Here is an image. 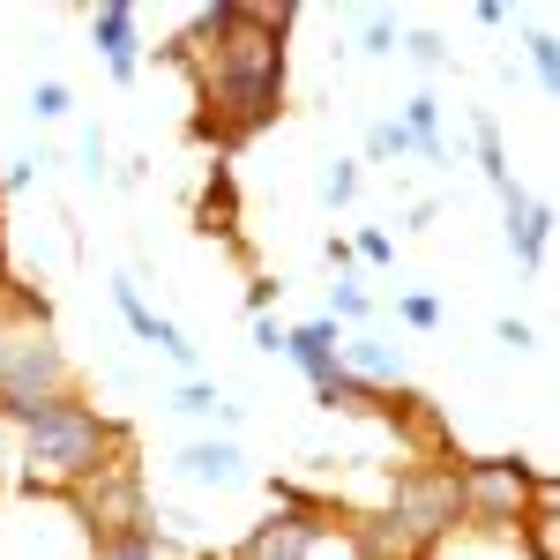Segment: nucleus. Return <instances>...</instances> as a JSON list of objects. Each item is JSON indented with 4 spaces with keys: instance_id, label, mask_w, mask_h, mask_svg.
I'll return each mask as SVG.
<instances>
[{
    "instance_id": "10",
    "label": "nucleus",
    "mask_w": 560,
    "mask_h": 560,
    "mask_svg": "<svg viewBox=\"0 0 560 560\" xmlns=\"http://www.w3.org/2000/svg\"><path fill=\"white\" fill-rule=\"evenodd\" d=\"M501 210H509V255H516L523 269H538L546 247H553V210H546L538 195H523V187L501 195Z\"/></svg>"
},
{
    "instance_id": "1",
    "label": "nucleus",
    "mask_w": 560,
    "mask_h": 560,
    "mask_svg": "<svg viewBox=\"0 0 560 560\" xmlns=\"http://www.w3.org/2000/svg\"><path fill=\"white\" fill-rule=\"evenodd\" d=\"M300 8H255V0H210L195 8L187 38L173 45V68L195 75V128L217 150H240L247 135L277 128L284 113V38Z\"/></svg>"
},
{
    "instance_id": "13",
    "label": "nucleus",
    "mask_w": 560,
    "mask_h": 560,
    "mask_svg": "<svg viewBox=\"0 0 560 560\" xmlns=\"http://www.w3.org/2000/svg\"><path fill=\"white\" fill-rule=\"evenodd\" d=\"M195 224H202L210 240H224V247H240V179H232V165H210L202 202H195Z\"/></svg>"
},
{
    "instance_id": "16",
    "label": "nucleus",
    "mask_w": 560,
    "mask_h": 560,
    "mask_svg": "<svg viewBox=\"0 0 560 560\" xmlns=\"http://www.w3.org/2000/svg\"><path fill=\"white\" fill-rule=\"evenodd\" d=\"M173 411H187V419H217V427H240V404H224L217 382H202V374H187V382L173 388Z\"/></svg>"
},
{
    "instance_id": "2",
    "label": "nucleus",
    "mask_w": 560,
    "mask_h": 560,
    "mask_svg": "<svg viewBox=\"0 0 560 560\" xmlns=\"http://www.w3.org/2000/svg\"><path fill=\"white\" fill-rule=\"evenodd\" d=\"M128 448H135L128 427L105 419L83 388H75V396H60L45 419H31V427L15 433V486H23L31 501H68V493H83L105 464H120Z\"/></svg>"
},
{
    "instance_id": "3",
    "label": "nucleus",
    "mask_w": 560,
    "mask_h": 560,
    "mask_svg": "<svg viewBox=\"0 0 560 560\" xmlns=\"http://www.w3.org/2000/svg\"><path fill=\"white\" fill-rule=\"evenodd\" d=\"M382 523L404 538V546H419V553H441L456 530H464V501H456V464H441V456H419V464H404V471L388 478V509Z\"/></svg>"
},
{
    "instance_id": "22",
    "label": "nucleus",
    "mask_w": 560,
    "mask_h": 560,
    "mask_svg": "<svg viewBox=\"0 0 560 560\" xmlns=\"http://www.w3.org/2000/svg\"><path fill=\"white\" fill-rule=\"evenodd\" d=\"M345 247H351V261H366V269H388V261H396V240H388L382 224H366V232L345 240Z\"/></svg>"
},
{
    "instance_id": "29",
    "label": "nucleus",
    "mask_w": 560,
    "mask_h": 560,
    "mask_svg": "<svg viewBox=\"0 0 560 560\" xmlns=\"http://www.w3.org/2000/svg\"><path fill=\"white\" fill-rule=\"evenodd\" d=\"M8 486H15V427L0 419V493H8Z\"/></svg>"
},
{
    "instance_id": "14",
    "label": "nucleus",
    "mask_w": 560,
    "mask_h": 560,
    "mask_svg": "<svg viewBox=\"0 0 560 560\" xmlns=\"http://www.w3.org/2000/svg\"><path fill=\"white\" fill-rule=\"evenodd\" d=\"M509 546H516L523 560H560V493H553V486L523 509V523L509 530Z\"/></svg>"
},
{
    "instance_id": "7",
    "label": "nucleus",
    "mask_w": 560,
    "mask_h": 560,
    "mask_svg": "<svg viewBox=\"0 0 560 560\" xmlns=\"http://www.w3.org/2000/svg\"><path fill=\"white\" fill-rule=\"evenodd\" d=\"M113 306H120V322H128L142 345H158L165 359H173V366H187V374H195V345L179 337V322H165L158 306L142 300V284H135V277H113Z\"/></svg>"
},
{
    "instance_id": "24",
    "label": "nucleus",
    "mask_w": 560,
    "mask_h": 560,
    "mask_svg": "<svg viewBox=\"0 0 560 560\" xmlns=\"http://www.w3.org/2000/svg\"><path fill=\"white\" fill-rule=\"evenodd\" d=\"M351 195H359V165H351V158H337V165L322 173V202H329V210H345Z\"/></svg>"
},
{
    "instance_id": "20",
    "label": "nucleus",
    "mask_w": 560,
    "mask_h": 560,
    "mask_svg": "<svg viewBox=\"0 0 560 560\" xmlns=\"http://www.w3.org/2000/svg\"><path fill=\"white\" fill-rule=\"evenodd\" d=\"M530 75H538L546 97L560 90V38H553V31H530Z\"/></svg>"
},
{
    "instance_id": "27",
    "label": "nucleus",
    "mask_w": 560,
    "mask_h": 560,
    "mask_svg": "<svg viewBox=\"0 0 560 560\" xmlns=\"http://www.w3.org/2000/svg\"><path fill=\"white\" fill-rule=\"evenodd\" d=\"M396 45H404V52H411L419 68H441V60H448V45L433 38V31H411V38H396Z\"/></svg>"
},
{
    "instance_id": "23",
    "label": "nucleus",
    "mask_w": 560,
    "mask_h": 560,
    "mask_svg": "<svg viewBox=\"0 0 560 560\" xmlns=\"http://www.w3.org/2000/svg\"><path fill=\"white\" fill-rule=\"evenodd\" d=\"M366 158H419V142L404 135V120H382V128L366 135Z\"/></svg>"
},
{
    "instance_id": "15",
    "label": "nucleus",
    "mask_w": 560,
    "mask_h": 560,
    "mask_svg": "<svg viewBox=\"0 0 560 560\" xmlns=\"http://www.w3.org/2000/svg\"><path fill=\"white\" fill-rule=\"evenodd\" d=\"M404 135L419 142V158H427V165L448 158V142H441V97H433V90H419V97L404 105Z\"/></svg>"
},
{
    "instance_id": "11",
    "label": "nucleus",
    "mask_w": 560,
    "mask_h": 560,
    "mask_svg": "<svg viewBox=\"0 0 560 560\" xmlns=\"http://www.w3.org/2000/svg\"><path fill=\"white\" fill-rule=\"evenodd\" d=\"M337 359H345V374H351V382H359V388H374V396L404 388V351L382 345V337H366V329H359V337H345V351H337Z\"/></svg>"
},
{
    "instance_id": "17",
    "label": "nucleus",
    "mask_w": 560,
    "mask_h": 560,
    "mask_svg": "<svg viewBox=\"0 0 560 560\" xmlns=\"http://www.w3.org/2000/svg\"><path fill=\"white\" fill-rule=\"evenodd\" d=\"M471 142H478V173H486L493 187H501V195H509L516 179H509V150H501V120H493V113H478V120H471Z\"/></svg>"
},
{
    "instance_id": "18",
    "label": "nucleus",
    "mask_w": 560,
    "mask_h": 560,
    "mask_svg": "<svg viewBox=\"0 0 560 560\" xmlns=\"http://www.w3.org/2000/svg\"><path fill=\"white\" fill-rule=\"evenodd\" d=\"M90 560H165V538H158V523H142V530H120V538H97Z\"/></svg>"
},
{
    "instance_id": "21",
    "label": "nucleus",
    "mask_w": 560,
    "mask_h": 560,
    "mask_svg": "<svg viewBox=\"0 0 560 560\" xmlns=\"http://www.w3.org/2000/svg\"><path fill=\"white\" fill-rule=\"evenodd\" d=\"M31 113H38V120H68V113H75V90L60 83V75H45V83L31 90Z\"/></svg>"
},
{
    "instance_id": "25",
    "label": "nucleus",
    "mask_w": 560,
    "mask_h": 560,
    "mask_svg": "<svg viewBox=\"0 0 560 560\" xmlns=\"http://www.w3.org/2000/svg\"><path fill=\"white\" fill-rule=\"evenodd\" d=\"M396 314H404V329H441V300L433 292H404Z\"/></svg>"
},
{
    "instance_id": "31",
    "label": "nucleus",
    "mask_w": 560,
    "mask_h": 560,
    "mask_svg": "<svg viewBox=\"0 0 560 560\" xmlns=\"http://www.w3.org/2000/svg\"><path fill=\"white\" fill-rule=\"evenodd\" d=\"M269 300H277V284H269V277H255V284H247V306H255V314H269Z\"/></svg>"
},
{
    "instance_id": "5",
    "label": "nucleus",
    "mask_w": 560,
    "mask_h": 560,
    "mask_svg": "<svg viewBox=\"0 0 560 560\" xmlns=\"http://www.w3.org/2000/svg\"><path fill=\"white\" fill-rule=\"evenodd\" d=\"M68 509H75V523L90 530V546H97V538H120V530H142V523H158V516H150V493H142V471H135V448L120 456V464H105L83 493H68Z\"/></svg>"
},
{
    "instance_id": "26",
    "label": "nucleus",
    "mask_w": 560,
    "mask_h": 560,
    "mask_svg": "<svg viewBox=\"0 0 560 560\" xmlns=\"http://www.w3.org/2000/svg\"><path fill=\"white\" fill-rule=\"evenodd\" d=\"M359 52H396V23L388 15H366L359 23Z\"/></svg>"
},
{
    "instance_id": "9",
    "label": "nucleus",
    "mask_w": 560,
    "mask_h": 560,
    "mask_svg": "<svg viewBox=\"0 0 560 560\" xmlns=\"http://www.w3.org/2000/svg\"><path fill=\"white\" fill-rule=\"evenodd\" d=\"M173 464H179V478H187V486H217V493L247 478V456H240V441H232V433H210V441H187V448H179Z\"/></svg>"
},
{
    "instance_id": "30",
    "label": "nucleus",
    "mask_w": 560,
    "mask_h": 560,
    "mask_svg": "<svg viewBox=\"0 0 560 560\" xmlns=\"http://www.w3.org/2000/svg\"><path fill=\"white\" fill-rule=\"evenodd\" d=\"M493 337H501V345H509V351H530V345H538V337H530V322H516V314H509V322H501Z\"/></svg>"
},
{
    "instance_id": "6",
    "label": "nucleus",
    "mask_w": 560,
    "mask_h": 560,
    "mask_svg": "<svg viewBox=\"0 0 560 560\" xmlns=\"http://www.w3.org/2000/svg\"><path fill=\"white\" fill-rule=\"evenodd\" d=\"M90 45H97V60H105L113 83H135L142 75V8H128V0L90 8Z\"/></svg>"
},
{
    "instance_id": "4",
    "label": "nucleus",
    "mask_w": 560,
    "mask_h": 560,
    "mask_svg": "<svg viewBox=\"0 0 560 560\" xmlns=\"http://www.w3.org/2000/svg\"><path fill=\"white\" fill-rule=\"evenodd\" d=\"M553 478H538L523 456H464L456 464V501H464V530L478 538H509L523 523V509L546 493Z\"/></svg>"
},
{
    "instance_id": "12",
    "label": "nucleus",
    "mask_w": 560,
    "mask_h": 560,
    "mask_svg": "<svg viewBox=\"0 0 560 560\" xmlns=\"http://www.w3.org/2000/svg\"><path fill=\"white\" fill-rule=\"evenodd\" d=\"M38 329H52V306H45L23 277H0V359L15 345H31Z\"/></svg>"
},
{
    "instance_id": "8",
    "label": "nucleus",
    "mask_w": 560,
    "mask_h": 560,
    "mask_svg": "<svg viewBox=\"0 0 560 560\" xmlns=\"http://www.w3.org/2000/svg\"><path fill=\"white\" fill-rule=\"evenodd\" d=\"M337 351H345V329H337L329 314H322V322H300V329H284V359L306 374V388H329L337 374H345Z\"/></svg>"
},
{
    "instance_id": "28",
    "label": "nucleus",
    "mask_w": 560,
    "mask_h": 560,
    "mask_svg": "<svg viewBox=\"0 0 560 560\" xmlns=\"http://www.w3.org/2000/svg\"><path fill=\"white\" fill-rule=\"evenodd\" d=\"M255 345L284 359V322H277V314H255Z\"/></svg>"
},
{
    "instance_id": "19",
    "label": "nucleus",
    "mask_w": 560,
    "mask_h": 560,
    "mask_svg": "<svg viewBox=\"0 0 560 560\" xmlns=\"http://www.w3.org/2000/svg\"><path fill=\"white\" fill-rule=\"evenodd\" d=\"M366 314H374V300H366V284H359L351 269H337V284H329V322H337V329L351 337V329H359Z\"/></svg>"
}]
</instances>
